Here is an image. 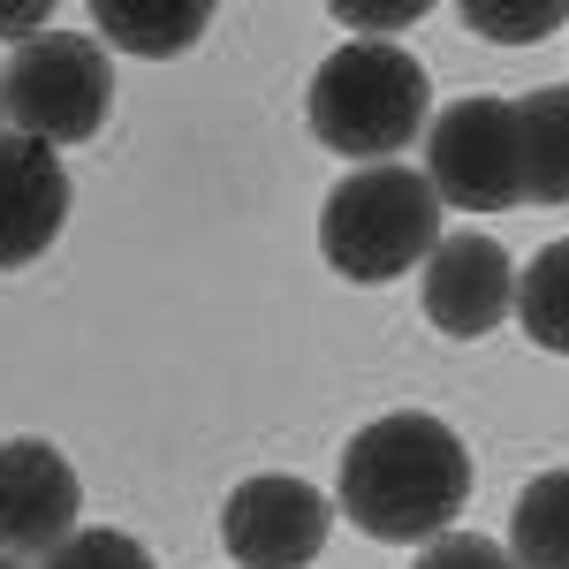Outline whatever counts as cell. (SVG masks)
Instances as JSON below:
<instances>
[{"label":"cell","instance_id":"2","mask_svg":"<svg viewBox=\"0 0 569 569\" xmlns=\"http://www.w3.org/2000/svg\"><path fill=\"white\" fill-rule=\"evenodd\" d=\"M311 137L342 160L388 168L410 137L426 130V61L395 39H350L335 46L311 77Z\"/></svg>","mask_w":569,"mask_h":569},{"label":"cell","instance_id":"17","mask_svg":"<svg viewBox=\"0 0 569 569\" xmlns=\"http://www.w3.org/2000/svg\"><path fill=\"white\" fill-rule=\"evenodd\" d=\"M418 16H426L418 0H402V8H350V0H342V8H335V23H350L357 39H380V31H410Z\"/></svg>","mask_w":569,"mask_h":569},{"label":"cell","instance_id":"19","mask_svg":"<svg viewBox=\"0 0 569 569\" xmlns=\"http://www.w3.org/2000/svg\"><path fill=\"white\" fill-rule=\"evenodd\" d=\"M0 569H16V562H8V555H0Z\"/></svg>","mask_w":569,"mask_h":569},{"label":"cell","instance_id":"8","mask_svg":"<svg viewBox=\"0 0 569 569\" xmlns=\"http://www.w3.org/2000/svg\"><path fill=\"white\" fill-rule=\"evenodd\" d=\"M418 305L433 319L440 335H456V342H479L493 335L509 305H517V266L509 251L493 243V236H440L433 259H426V289H418Z\"/></svg>","mask_w":569,"mask_h":569},{"label":"cell","instance_id":"15","mask_svg":"<svg viewBox=\"0 0 569 569\" xmlns=\"http://www.w3.org/2000/svg\"><path fill=\"white\" fill-rule=\"evenodd\" d=\"M46 569H152V555L137 547L130 531H69L46 555Z\"/></svg>","mask_w":569,"mask_h":569},{"label":"cell","instance_id":"13","mask_svg":"<svg viewBox=\"0 0 569 569\" xmlns=\"http://www.w3.org/2000/svg\"><path fill=\"white\" fill-rule=\"evenodd\" d=\"M517 319H525V335L539 342V350L569 357V236L562 243H547L539 259L517 273Z\"/></svg>","mask_w":569,"mask_h":569},{"label":"cell","instance_id":"18","mask_svg":"<svg viewBox=\"0 0 569 569\" xmlns=\"http://www.w3.org/2000/svg\"><path fill=\"white\" fill-rule=\"evenodd\" d=\"M39 31H53V23H46V8H0V39H39Z\"/></svg>","mask_w":569,"mask_h":569},{"label":"cell","instance_id":"4","mask_svg":"<svg viewBox=\"0 0 569 569\" xmlns=\"http://www.w3.org/2000/svg\"><path fill=\"white\" fill-rule=\"evenodd\" d=\"M114 107V61L99 39L77 31H39L8 53L0 69V114L16 122V137H39V144H84L99 137Z\"/></svg>","mask_w":569,"mask_h":569},{"label":"cell","instance_id":"14","mask_svg":"<svg viewBox=\"0 0 569 569\" xmlns=\"http://www.w3.org/2000/svg\"><path fill=\"white\" fill-rule=\"evenodd\" d=\"M456 16L479 39H509V46H531V39H547L555 23H569V8H555V0H531V8H517V0H463Z\"/></svg>","mask_w":569,"mask_h":569},{"label":"cell","instance_id":"6","mask_svg":"<svg viewBox=\"0 0 569 569\" xmlns=\"http://www.w3.org/2000/svg\"><path fill=\"white\" fill-rule=\"evenodd\" d=\"M335 525V501L305 479H243L220 501V547L236 555V569H311Z\"/></svg>","mask_w":569,"mask_h":569},{"label":"cell","instance_id":"5","mask_svg":"<svg viewBox=\"0 0 569 569\" xmlns=\"http://www.w3.org/2000/svg\"><path fill=\"white\" fill-rule=\"evenodd\" d=\"M440 206L456 213H509L525 206V152H517V107L509 99H456L440 107L433 130H426V168Z\"/></svg>","mask_w":569,"mask_h":569},{"label":"cell","instance_id":"9","mask_svg":"<svg viewBox=\"0 0 569 569\" xmlns=\"http://www.w3.org/2000/svg\"><path fill=\"white\" fill-rule=\"evenodd\" d=\"M69 220V168L39 137L0 130V266L46 259V243Z\"/></svg>","mask_w":569,"mask_h":569},{"label":"cell","instance_id":"7","mask_svg":"<svg viewBox=\"0 0 569 569\" xmlns=\"http://www.w3.org/2000/svg\"><path fill=\"white\" fill-rule=\"evenodd\" d=\"M84 509V479L53 440H0V555H53Z\"/></svg>","mask_w":569,"mask_h":569},{"label":"cell","instance_id":"3","mask_svg":"<svg viewBox=\"0 0 569 569\" xmlns=\"http://www.w3.org/2000/svg\"><path fill=\"white\" fill-rule=\"evenodd\" d=\"M440 243V198L418 168H357L319 206V259L342 281H395Z\"/></svg>","mask_w":569,"mask_h":569},{"label":"cell","instance_id":"1","mask_svg":"<svg viewBox=\"0 0 569 569\" xmlns=\"http://www.w3.org/2000/svg\"><path fill=\"white\" fill-rule=\"evenodd\" d=\"M471 501V448L456 426H440L433 410H395L372 418L342 448L335 471V509L357 531L388 539V547H433Z\"/></svg>","mask_w":569,"mask_h":569},{"label":"cell","instance_id":"16","mask_svg":"<svg viewBox=\"0 0 569 569\" xmlns=\"http://www.w3.org/2000/svg\"><path fill=\"white\" fill-rule=\"evenodd\" d=\"M410 569H517V562H509V547H493L479 531H448V539H433Z\"/></svg>","mask_w":569,"mask_h":569},{"label":"cell","instance_id":"11","mask_svg":"<svg viewBox=\"0 0 569 569\" xmlns=\"http://www.w3.org/2000/svg\"><path fill=\"white\" fill-rule=\"evenodd\" d=\"M509 107L525 152V206H569V84H539Z\"/></svg>","mask_w":569,"mask_h":569},{"label":"cell","instance_id":"10","mask_svg":"<svg viewBox=\"0 0 569 569\" xmlns=\"http://www.w3.org/2000/svg\"><path fill=\"white\" fill-rule=\"evenodd\" d=\"M91 23H99V39L122 46V53L176 61V53H190V46L206 39L213 8H206V0H99Z\"/></svg>","mask_w":569,"mask_h":569},{"label":"cell","instance_id":"12","mask_svg":"<svg viewBox=\"0 0 569 569\" xmlns=\"http://www.w3.org/2000/svg\"><path fill=\"white\" fill-rule=\"evenodd\" d=\"M509 562L517 569H569V471H547V479H531L517 493Z\"/></svg>","mask_w":569,"mask_h":569}]
</instances>
